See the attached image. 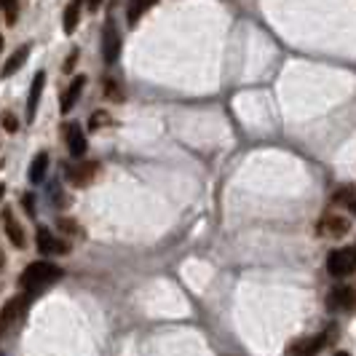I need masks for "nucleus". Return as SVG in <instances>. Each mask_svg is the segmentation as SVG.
Wrapping results in <instances>:
<instances>
[{
	"label": "nucleus",
	"instance_id": "obj_1",
	"mask_svg": "<svg viewBox=\"0 0 356 356\" xmlns=\"http://www.w3.org/2000/svg\"><path fill=\"white\" fill-rule=\"evenodd\" d=\"M62 278V268L60 265H54V262H46V260H40V262H33L24 274L19 276V287L21 290H27L30 295H35L40 290H46V287H51V284H57Z\"/></svg>",
	"mask_w": 356,
	"mask_h": 356
},
{
	"label": "nucleus",
	"instance_id": "obj_2",
	"mask_svg": "<svg viewBox=\"0 0 356 356\" xmlns=\"http://www.w3.org/2000/svg\"><path fill=\"white\" fill-rule=\"evenodd\" d=\"M327 271H330L335 278L354 274L356 271V247H346V249L330 252V258H327Z\"/></svg>",
	"mask_w": 356,
	"mask_h": 356
},
{
	"label": "nucleus",
	"instance_id": "obj_3",
	"mask_svg": "<svg viewBox=\"0 0 356 356\" xmlns=\"http://www.w3.org/2000/svg\"><path fill=\"white\" fill-rule=\"evenodd\" d=\"M327 337L324 335H311V337H300V340H292L287 346V354L290 356H317L321 348H324Z\"/></svg>",
	"mask_w": 356,
	"mask_h": 356
},
{
	"label": "nucleus",
	"instance_id": "obj_4",
	"mask_svg": "<svg viewBox=\"0 0 356 356\" xmlns=\"http://www.w3.org/2000/svg\"><path fill=\"white\" fill-rule=\"evenodd\" d=\"M102 57L107 64H116L121 57V35L118 30H116V24L113 21H107L105 24V38H102Z\"/></svg>",
	"mask_w": 356,
	"mask_h": 356
},
{
	"label": "nucleus",
	"instance_id": "obj_5",
	"mask_svg": "<svg viewBox=\"0 0 356 356\" xmlns=\"http://www.w3.org/2000/svg\"><path fill=\"white\" fill-rule=\"evenodd\" d=\"M35 247H38L43 255H67L70 252V247L60 241V238L51 236V231L48 228H38V233H35Z\"/></svg>",
	"mask_w": 356,
	"mask_h": 356
},
{
	"label": "nucleus",
	"instance_id": "obj_6",
	"mask_svg": "<svg viewBox=\"0 0 356 356\" xmlns=\"http://www.w3.org/2000/svg\"><path fill=\"white\" fill-rule=\"evenodd\" d=\"M43 86H46V73L40 70V73H35L33 86H30V99H27L24 123H33V121H35V113H38V105H40V94H43Z\"/></svg>",
	"mask_w": 356,
	"mask_h": 356
},
{
	"label": "nucleus",
	"instance_id": "obj_7",
	"mask_svg": "<svg viewBox=\"0 0 356 356\" xmlns=\"http://www.w3.org/2000/svg\"><path fill=\"white\" fill-rule=\"evenodd\" d=\"M348 220L343 217H335V215H330V217H321L319 220V236H330V238H340L348 233Z\"/></svg>",
	"mask_w": 356,
	"mask_h": 356
},
{
	"label": "nucleus",
	"instance_id": "obj_8",
	"mask_svg": "<svg viewBox=\"0 0 356 356\" xmlns=\"http://www.w3.org/2000/svg\"><path fill=\"white\" fill-rule=\"evenodd\" d=\"M83 86H86V75H78V78H73V83L67 86V91L62 94V102H60L62 113H70V110L75 107V102H78L80 91H83Z\"/></svg>",
	"mask_w": 356,
	"mask_h": 356
},
{
	"label": "nucleus",
	"instance_id": "obj_9",
	"mask_svg": "<svg viewBox=\"0 0 356 356\" xmlns=\"http://www.w3.org/2000/svg\"><path fill=\"white\" fill-rule=\"evenodd\" d=\"M330 305H332V308H346V311H351L356 305V292L351 287H335V290L330 292Z\"/></svg>",
	"mask_w": 356,
	"mask_h": 356
},
{
	"label": "nucleus",
	"instance_id": "obj_10",
	"mask_svg": "<svg viewBox=\"0 0 356 356\" xmlns=\"http://www.w3.org/2000/svg\"><path fill=\"white\" fill-rule=\"evenodd\" d=\"M156 3H159V0H129V6H126V24L134 27V24L142 19V14L150 11Z\"/></svg>",
	"mask_w": 356,
	"mask_h": 356
},
{
	"label": "nucleus",
	"instance_id": "obj_11",
	"mask_svg": "<svg viewBox=\"0 0 356 356\" xmlns=\"http://www.w3.org/2000/svg\"><path fill=\"white\" fill-rule=\"evenodd\" d=\"M67 148H70V153H73L75 159H80V156L86 153V137H83L78 123H70V126H67Z\"/></svg>",
	"mask_w": 356,
	"mask_h": 356
},
{
	"label": "nucleus",
	"instance_id": "obj_12",
	"mask_svg": "<svg viewBox=\"0 0 356 356\" xmlns=\"http://www.w3.org/2000/svg\"><path fill=\"white\" fill-rule=\"evenodd\" d=\"M3 222H6V236H8V241L14 244V247H24V231L19 228V222L14 220V215L6 209L3 212Z\"/></svg>",
	"mask_w": 356,
	"mask_h": 356
},
{
	"label": "nucleus",
	"instance_id": "obj_13",
	"mask_svg": "<svg viewBox=\"0 0 356 356\" xmlns=\"http://www.w3.org/2000/svg\"><path fill=\"white\" fill-rule=\"evenodd\" d=\"M27 57H30V46H21V48H17V51L8 57V62L3 64V78H11V75L19 70L21 64L27 62Z\"/></svg>",
	"mask_w": 356,
	"mask_h": 356
},
{
	"label": "nucleus",
	"instance_id": "obj_14",
	"mask_svg": "<svg viewBox=\"0 0 356 356\" xmlns=\"http://www.w3.org/2000/svg\"><path fill=\"white\" fill-rule=\"evenodd\" d=\"M94 172H97V166H94V163H89V166H86V163H78V166H73V169L67 172V177H70L73 185H80V188H83V185H89V182H91Z\"/></svg>",
	"mask_w": 356,
	"mask_h": 356
},
{
	"label": "nucleus",
	"instance_id": "obj_15",
	"mask_svg": "<svg viewBox=\"0 0 356 356\" xmlns=\"http://www.w3.org/2000/svg\"><path fill=\"white\" fill-rule=\"evenodd\" d=\"M78 19H80V0H73V3L64 8V17H62V27H64V33H67V35H70V33H75Z\"/></svg>",
	"mask_w": 356,
	"mask_h": 356
},
{
	"label": "nucleus",
	"instance_id": "obj_16",
	"mask_svg": "<svg viewBox=\"0 0 356 356\" xmlns=\"http://www.w3.org/2000/svg\"><path fill=\"white\" fill-rule=\"evenodd\" d=\"M46 172H48V156H46V153H38V156L33 159V166H30V179H33V182H43Z\"/></svg>",
	"mask_w": 356,
	"mask_h": 356
},
{
	"label": "nucleus",
	"instance_id": "obj_17",
	"mask_svg": "<svg viewBox=\"0 0 356 356\" xmlns=\"http://www.w3.org/2000/svg\"><path fill=\"white\" fill-rule=\"evenodd\" d=\"M19 0H0V6H3V11H6V21L8 24H14L17 21V11H19V6H17Z\"/></svg>",
	"mask_w": 356,
	"mask_h": 356
},
{
	"label": "nucleus",
	"instance_id": "obj_18",
	"mask_svg": "<svg viewBox=\"0 0 356 356\" xmlns=\"http://www.w3.org/2000/svg\"><path fill=\"white\" fill-rule=\"evenodd\" d=\"M17 305H19V300H11V303L3 308V327H8V324H11V319L17 317Z\"/></svg>",
	"mask_w": 356,
	"mask_h": 356
},
{
	"label": "nucleus",
	"instance_id": "obj_19",
	"mask_svg": "<svg viewBox=\"0 0 356 356\" xmlns=\"http://www.w3.org/2000/svg\"><path fill=\"white\" fill-rule=\"evenodd\" d=\"M105 123H110V116H107V113H94V116H91V123H89V129H91V132H97V129H102Z\"/></svg>",
	"mask_w": 356,
	"mask_h": 356
},
{
	"label": "nucleus",
	"instance_id": "obj_20",
	"mask_svg": "<svg viewBox=\"0 0 356 356\" xmlns=\"http://www.w3.org/2000/svg\"><path fill=\"white\" fill-rule=\"evenodd\" d=\"M3 126H6V132H17V129H19V123H17V118H14L11 113L3 116Z\"/></svg>",
	"mask_w": 356,
	"mask_h": 356
},
{
	"label": "nucleus",
	"instance_id": "obj_21",
	"mask_svg": "<svg viewBox=\"0 0 356 356\" xmlns=\"http://www.w3.org/2000/svg\"><path fill=\"white\" fill-rule=\"evenodd\" d=\"M332 201H335V204H340V201H351V188H340V190H335Z\"/></svg>",
	"mask_w": 356,
	"mask_h": 356
},
{
	"label": "nucleus",
	"instance_id": "obj_22",
	"mask_svg": "<svg viewBox=\"0 0 356 356\" xmlns=\"http://www.w3.org/2000/svg\"><path fill=\"white\" fill-rule=\"evenodd\" d=\"M33 204H35V198L27 193V196H24V209H27V215H35V206H33Z\"/></svg>",
	"mask_w": 356,
	"mask_h": 356
},
{
	"label": "nucleus",
	"instance_id": "obj_23",
	"mask_svg": "<svg viewBox=\"0 0 356 356\" xmlns=\"http://www.w3.org/2000/svg\"><path fill=\"white\" fill-rule=\"evenodd\" d=\"M86 6H89V11H97L99 6H102V0H86Z\"/></svg>",
	"mask_w": 356,
	"mask_h": 356
},
{
	"label": "nucleus",
	"instance_id": "obj_24",
	"mask_svg": "<svg viewBox=\"0 0 356 356\" xmlns=\"http://www.w3.org/2000/svg\"><path fill=\"white\" fill-rule=\"evenodd\" d=\"M351 212L356 215V201H351Z\"/></svg>",
	"mask_w": 356,
	"mask_h": 356
},
{
	"label": "nucleus",
	"instance_id": "obj_25",
	"mask_svg": "<svg viewBox=\"0 0 356 356\" xmlns=\"http://www.w3.org/2000/svg\"><path fill=\"white\" fill-rule=\"evenodd\" d=\"M335 356H351V354H346V351H337Z\"/></svg>",
	"mask_w": 356,
	"mask_h": 356
}]
</instances>
